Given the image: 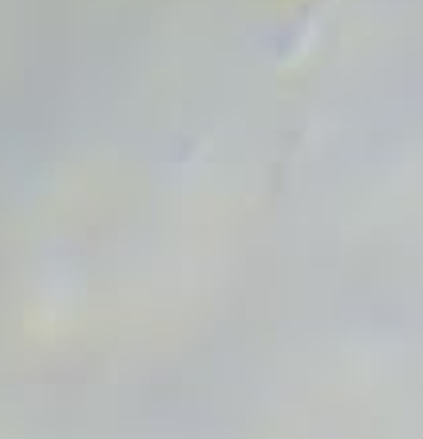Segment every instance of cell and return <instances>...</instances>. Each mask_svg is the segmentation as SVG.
I'll list each match as a JSON object with an SVG mask.
<instances>
[{"label":"cell","instance_id":"cell-1","mask_svg":"<svg viewBox=\"0 0 423 439\" xmlns=\"http://www.w3.org/2000/svg\"><path fill=\"white\" fill-rule=\"evenodd\" d=\"M316 20H321V16H316ZM316 20H313V24H316ZM313 24H309V32H313ZM309 32H305V36H309ZM305 36H301V40H305ZM301 40H297V44H301ZM297 44H293V48H297ZM293 48H289V52H293ZM289 52H285V56H289ZM285 56H281V60H285ZM281 60H277V63H281ZM273 72H277V68H273ZM273 72H269V75H273ZM269 75H266V79H269ZM266 79H261V84H266ZM261 84H257V87H261ZM257 87H254V91H257ZM254 91H249V95H254Z\"/></svg>","mask_w":423,"mask_h":439},{"label":"cell","instance_id":"cell-2","mask_svg":"<svg viewBox=\"0 0 423 439\" xmlns=\"http://www.w3.org/2000/svg\"><path fill=\"white\" fill-rule=\"evenodd\" d=\"M68 8H72V4H68ZM60 20H63V16H60Z\"/></svg>","mask_w":423,"mask_h":439}]
</instances>
